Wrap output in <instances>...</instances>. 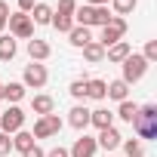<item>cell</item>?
<instances>
[{
  "label": "cell",
  "mask_w": 157,
  "mask_h": 157,
  "mask_svg": "<svg viewBox=\"0 0 157 157\" xmlns=\"http://www.w3.org/2000/svg\"><path fill=\"white\" fill-rule=\"evenodd\" d=\"M132 129L142 139H157V105H139V114L132 120Z\"/></svg>",
  "instance_id": "1"
},
{
  "label": "cell",
  "mask_w": 157,
  "mask_h": 157,
  "mask_svg": "<svg viewBox=\"0 0 157 157\" xmlns=\"http://www.w3.org/2000/svg\"><path fill=\"white\" fill-rule=\"evenodd\" d=\"M108 22H111L108 6H90V3H83V6L74 10V25H83V28H102V25H108Z\"/></svg>",
  "instance_id": "2"
},
{
  "label": "cell",
  "mask_w": 157,
  "mask_h": 157,
  "mask_svg": "<svg viewBox=\"0 0 157 157\" xmlns=\"http://www.w3.org/2000/svg\"><path fill=\"white\" fill-rule=\"evenodd\" d=\"M123 74H120V80L126 83V86H132V83H139L142 77H145V71H148V62L142 59V52H129L123 62Z\"/></svg>",
  "instance_id": "3"
},
{
  "label": "cell",
  "mask_w": 157,
  "mask_h": 157,
  "mask_svg": "<svg viewBox=\"0 0 157 157\" xmlns=\"http://www.w3.org/2000/svg\"><path fill=\"white\" fill-rule=\"evenodd\" d=\"M123 34H126V19L111 16V22H108V25H102V34H99V40H96V43H102V46L108 49V46H114L117 40H123Z\"/></svg>",
  "instance_id": "4"
},
{
  "label": "cell",
  "mask_w": 157,
  "mask_h": 157,
  "mask_svg": "<svg viewBox=\"0 0 157 157\" xmlns=\"http://www.w3.org/2000/svg\"><path fill=\"white\" fill-rule=\"evenodd\" d=\"M46 80H49L46 65H40V62L25 65V74H22V86H25V90H43V86H46Z\"/></svg>",
  "instance_id": "5"
},
{
  "label": "cell",
  "mask_w": 157,
  "mask_h": 157,
  "mask_svg": "<svg viewBox=\"0 0 157 157\" xmlns=\"http://www.w3.org/2000/svg\"><path fill=\"white\" fill-rule=\"evenodd\" d=\"M6 25H10V37H16V40H31L34 37V22L25 13H10Z\"/></svg>",
  "instance_id": "6"
},
{
  "label": "cell",
  "mask_w": 157,
  "mask_h": 157,
  "mask_svg": "<svg viewBox=\"0 0 157 157\" xmlns=\"http://www.w3.org/2000/svg\"><path fill=\"white\" fill-rule=\"evenodd\" d=\"M19 129H25V111H22L19 105H10L3 114H0V132L13 136V132H19Z\"/></svg>",
  "instance_id": "7"
},
{
  "label": "cell",
  "mask_w": 157,
  "mask_h": 157,
  "mask_svg": "<svg viewBox=\"0 0 157 157\" xmlns=\"http://www.w3.org/2000/svg\"><path fill=\"white\" fill-rule=\"evenodd\" d=\"M62 132V117L59 114H43V117H37V123H34V142L37 139H49V136H59Z\"/></svg>",
  "instance_id": "8"
},
{
  "label": "cell",
  "mask_w": 157,
  "mask_h": 157,
  "mask_svg": "<svg viewBox=\"0 0 157 157\" xmlns=\"http://www.w3.org/2000/svg\"><path fill=\"white\" fill-rule=\"evenodd\" d=\"M96 151H99V145H96V139H90V136L83 132L80 139H77V142L71 145V151H68V154H71V157H93Z\"/></svg>",
  "instance_id": "9"
},
{
  "label": "cell",
  "mask_w": 157,
  "mask_h": 157,
  "mask_svg": "<svg viewBox=\"0 0 157 157\" xmlns=\"http://www.w3.org/2000/svg\"><path fill=\"white\" fill-rule=\"evenodd\" d=\"M68 123H71L77 132H86V126H90V108H83V105H74V108L68 111Z\"/></svg>",
  "instance_id": "10"
},
{
  "label": "cell",
  "mask_w": 157,
  "mask_h": 157,
  "mask_svg": "<svg viewBox=\"0 0 157 157\" xmlns=\"http://www.w3.org/2000/svg\"><path fill=\"white\" fill-rule=\"evenodd\" d=\"M28 56H31V62H46V59L52 56V49H49V43H46V40L31 37V40H28Z\"/></svg>",
  "instance_id": "11"
},
{
  "label": "cell",
  "mask_w": 157,
  "mask_h": 157,
  "mask_svg": "<svg viewBox=\"0 0 157 157\" xmlns=\"http://www.w3.org/2000/svg\"><path fill=\"white\" fill-rule=\"evenodd\" d=\"M120 142H123V136H120L114 126H108V129H99V139H96V145H99V148H105V151H114V148H120Z\"/></svg>",
  "instance_id": "12"
},
{
  "label": "cell",
  "mask_w": 157,
  "mask_h": 157,
  "mask_svg": "<svg viewBox=\"0 0 157 157\" xmlns=\"http://www.w3.org/2000/svg\"><path fill=\"white\" fill-rule=\"evenodd\" d=\"M31 111H34L37 117H43V114H56V99L46 96V93H40V96L31 99Z\"/></svg>",
  "instance_id": "13"
},
{
  "label": "cell",
  "mask_w": 157,
  "mask_h": 157,
  "mask_svg": "<svg viewBox=\"0 0 157 157\" xmlns=\"http://www.w3.org/2000/svg\"><path fill=\"white\" fill-rule=\"evenodd\" d=\"M90 126H96V129H108V126H114V111H108V108H96V111H90Z\"/></svg>",
  "instance_id": "14"
},
{
  "label": "cell",
  "mask_w": 157,
  "mask_h": 157,
  "mask_svg": "<svg viewBox=\"0 0 157 157\" xmlns=\"http://www.w3.org/2000/svg\"><path fill=\"white\" fill-rule=\"evenodd\" d=\"M68 43H71V46H77V49H83L86 43H93V34H90V28H83V25H74V28L68 31Z\"/></svg>",
  "instance_id": "15"
},
{
  "label": "cell",
  "mask_w": 157,
  "mask_h": 157,
  "mask_svg": "<svg viewBox=\"0 0 157 157\" xmlns=\"http://www.w3.org/2000/svg\"><path fill=\"white\" fill-rule=\"evenodd\" d=\"M129 52H132V46H129L126 40H117L114 46H108V49H105V59H108V62H117V65H120V62H123V59H126Z\"/></svg>",
  "instance_id": "16"
},
{
  "label": "cell",
  "mask_w": 157,
  "mask_h": 157,
  "mask_svg": "<svg viewBox=\"0 0 157 157\" xmlns=\"http://www.w3.org/2000/svg\"><path fill=\"white\" fill-rule=\"evenodd\" d=\"M105 99H114V102L120 105V102H126V99H129V86H126L123 80H114V83H108Z\"/></svg>",
  "instance_id": "17"
},
{
  "label": "cell",
  "mask_w": 157,
  "mask_h": 157,
  "mask_svg": "<svg viewBox=\"0 0 157 157\" xmlns=\"http://www.w3.org/2000/svg\"><path fill=\"white\" fill-rule=\"evenodd\" d=\"M16 52H19V46H16V37H10V34H0V62H13V59H16Z\"/></svg>",
  "instance_id": "18"
},
{
  "label": "cell",
  "mask_w": 157,
  "mask_h": 157,
  "mask_svg": "<svg viewBox=\"0 0 157 157\" xmlns=\"http://www.w3.org/2000/svg\"><path fill=\"white\" fill-rule=\"evenodd\" d=\"M28 16H31L34 25H49V22H52V6H46V3H34V10H31Z\"/></svg>",
  "instance_id": "19"
},
{
  "label": "cell",
  "mask_w": 157,
  "mask_h": 157,
  "mask_svg": "<svg viewBox=\"0 0 157 157\" xmlns=\"http://www.w3.org/2000/svg\"><path fill=\"white\" fill-rule=\"evenodd\" d=\"M37 142H34V136L28 132V129H19V132H13V151H28V148H34Z\"/></svg>",
  "instance_id": "20"
},
{
  "label": "cell",
  "mask_w": 157,
  "mask_h": 157,
  "mask_svg": "<svg viewBox=\"0 0 157 157\" xmlns=\"http://www.w3.org/2000/svg\"><path fill=\"white\" fill-rule=\"evenodd\" d=\"M105 90H108V83H105V80H99V77L86 80V99H96V102H102V99H105Z\"/></svg>",
  "instance_id": "21"
},
{
  "label": "cell",
  "mask_w": 157,
  "mask_h": 157,
  "mask_svg": "<svg viewBox=\"0 0 157 157\" xmlns=\"http://www.w3.org/2000/svg\"><path fill=\"white\" fill-rule=\"evenodd\" d=\"M83 59H86L90 65H99V62L105 59V46H102V43H96V40H93V43H86V46H83Z\"/></svg>",
  "instance_id": "22"
},
{
  "label": "cell",
  "mask_w": 157,
  "mask_h": 157,
  "mask_svg": "<svg viewBox=\"0 0 157 157\" xmlns=\"http://www.w3.org/2000/svg\"><path fill=\"white\" fill-rule=\"evenodd\" d=\"M3 99H6V102H13V105H19V102L25 99V86H22V83H16V80H13V83H3Z\"/></svg>",
  "instance_id": "23"
},
{
  "label": "cell",
  "mask_w": 157,
  "mask_h": 157,
  "mask_svg": "<svg viewBox=\"0 0 157 157\" xmlns=\"http://www.w3.org/2000/svg\"><path fill=\"white\" fill-rule=\"evenodd\" d=\"M136 114H139V105H136V102H129V99H126V102H120V105H117V117H120V120L132 123V120H136Z\"/></svg>",
  "instance_id": "24"
},
{
  "label": "cell",
  "mask_w": 157,
  "mask_h": 157,
  "mask_svg": "<svg viewBox=\"0 0 157 157\" xmlns=\"http://www.w3.org/2000/svg\"><path fill=\"white\" fill-rule=\"evenodd\" d=\"M59 34H68L71 28H74V16H59V13H52V22H49Z\"/></svg>",
  "instance_id": "25"
},
{
  "label": "cell",
  "mask_w": 157,
  "mask_h": 157,
  "mask_svg": "<svg viewBox=\"0 0 157 157\" xmlns=\"http://www.w3.org/2000/svg\"><path fill=\"white\" fill-rule=\"evenodd\" d=\"M120 145H123L126 157H145V145H142L139 139H126V142H120Z\"/></svg>",
  "instance_id": "26"
},
{
  "label": "cell",
  "mask_w": 157,
  "mask_h": 157,
  "mask_svg": "<svg viewBox=\"0 0 157 157\" xmlns=\"http://www.w3.org/2000/svg\"><path fill=\"white\" fill-rule=\"evenodd\" d=\"M136 3H139V0H111V6H114V13L123 19V16H129L132 10H136Z\"/></svg>",
  "instance_id": "27"
},
{
  "label": "cell",
  "mask_w": 157,
  "mask_h": 157,
  "mask_svg": "<svg viewBox=\"0 0 157 157\" xmlns=\"http://www.w3.org/2000/svg\"><path fill=\"white\" fill-rule=\"evenodd\" d=\"M68 93H71L74 99H86V77H77V80H71Z\"/></svg>",
  "instance_id": "28"
},
{
  "label": "cell",
  "mask_w": 157,
  "mask_h": 157,
  "mask_svg": "<svg viewBox=\"0 0 157 157\" xmlns=\"http://www.w3.org/2000/svg\"><path fill=\"white\" fill-rule=\"evenodd\" d=\"M74 10H77V0H59V10H52V13H59V16H74Z\"/></svg>",
  "instance_id": "29"
},
{
  "label": "cell",
  "mask_w": 157,
  "mask_h": 157,
  "mask_svg": "<svg viewBox=\"0 0 157 157\" xmlns=\"http://www.w3.org/2000/svg\"><path fill=\"white\" fill-rule=\"evenodd\" d=\"M142 59L151 65V62H157V40H148L145 43V52H142Z\"/></svg>",
  "instance_id": "30"
},
{
  "label": "cell",
  "mask_w": 157,
  "mask_h": 157,
  "mask_svg": "<svg viewBox=\"0 0 157 157\" xmlns=\"http://www.w3.org/2000/svg\"><path fill=\"white\" fill-rule=\"evenodd\" d=\"M10 151H13V136L0 132V157H10Z\"/></svg>",
  "instance_id": "31"
},
{
  "label": "cell",
  "mask_w": 157,
  "mask_h": 157,
  "mask_svg": "<svg viewBox=\"0 0 157 157\" xmlns=\"http://www.w3.org/2000/svg\"><path fill=\"white\" fill-rule=\"evenodd\" d=\"M6 22H10V3H6V0H0V34H3Z\"/></svg>",
  "instance_id": "32"
},
{
  "label": "cell",
  "mask_w": 157,
  "mask_h": 157,
  "mask_svg": "<svg viewBox=\"0 0 157 157\" xmlns=\"http://www.w3.org/2000/svg\"><path fill=\"white\" fill-rule=\"evenodd\" d=\"M22 157H46V151H43L40 145H34V148H28V151H25Z\"/></svg>",
  "instance_id": "33"
},
{
  "label": "cell",
  "mask_w": 157,
  "mask_h": 157,
  "mask_svg": "<svg viewBox=\"0 0 157 157\" xmlns=\"http://www.w3.org/2000/svg\"><path fill=\"white\" fill-rule=\"evenodd\" d=\"M16 3H19V13H25V16L34 10V0H16Z\"/></svg>",
  "instance_id": "34"
},
{
  "label": "cell",
  "mask_w": 157,
  "mask_h": 157,
  "mask_svg": "<svg viewBox=\"0 0 157 157\" xmlns=\"http://www.w3.org/2000/svg\"><path fill=\"white\" fill-rule=\"evenodd\" d=\"M46 157H71V154H68V148H52V151H46Z\"/></svg>",
  "instance_id": "35"
},
{
  "label": "cell",
  "mask_w": 157,
  "mask_h": 157,
  "mask_svg": "<svg viewBox=\"0 0 157 157\" xmlns=\"http://www.w3.org/2000/svg\"><path fill=\"white\" fill-rule=\"evenodd\" d=\"M90 6H108V0H90Z\"/></svg>",
  "instance_id": "36"
},
{
  "label": "cell",
  "mask_w": 157,
  "mask_h": 157,
  "mask_svg": "<svg viewBox=\"0 0 157 157\" xmlns=\"http://www.w3.org/2000/svg\"><path fill=\"white\" fill-rule=\"evenodd\" d=\"M0 102H3V83H0Z\"/></svg>",
  "instance_id": "37"
},
{
  "label": "cell",
  "mask_w": 157,
  "mask_h": 157,
  "mask_svg": "<svg viewBox=\"0 0 157 157\" xmlns=\"http://www.w3.org/2000/svg\"><path fill=\"white\" fill-rule=\"evenodd\" d=\"M105 157H108V154H105Z\"/></svg>",
  "instance_id": "38"
}]
</instances>
